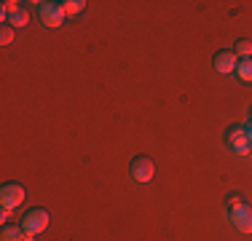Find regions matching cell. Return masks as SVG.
Instances as JSON below:
<instances>
[{"label":"cell","instance_id":"2e32d148","mask_svg":"<svg viewBox=\"0 0 252 241\" xmlns=\"http://www.w3.org/2000/svg\"><path fill=\"white\" fill-rule=\"evenodd\" d=\"M250 120H252V107H250Z\"/></svg>","mask_w":252,"mask_h":241},{"label":"cell","instance_id":"277c9868","mask_svg":"<svg viewBox=\"0 0 252 241\" xmlns=\"http://www.w3.org/2000/svg\"><path fill=\"white\" fill-rule=\"evenodd\" d=\"M22 204H25V188L16 185V182H5L3 190H0V207L14 212L16 207H22Z\"/></svg>","mask_w":252,"mask_h":241},{"label":"cell","instance_id":"8fae6325","mask_svg":"<svg viewBox=\"0 0 252 241\" xmlns=\"http://www.w3.org/2000/svg\"><path fill=\"white\" fill-rule=\"evenodd\" d=\"M59 5H62L64 16H75V14H81V11L86 8V3H83V0H64V3H59Z\"/></svg>","mask_w":252,"mask_h":241},{"label":"cell","instance_id":"3957f363","mask_svg":"<svg viewBox=\"0 0 252 241\" xmlns=\"http://www.w3.org/2000/svg\"><path fill=\"white\" fill-rule=\"evenodd\" d=\"M38 19L43 27L57 30V27H62V22H64V11L59 3H38Z\"/></svg>","mask_w":252,"mask_h":241},{"label":"cell","instance_id":"7a4b0ae2","mask_svg":"<svg viewBox=\"0 0 252 241\" xmlns=\"http://www.w3.org/2000/svg\"><path fill=\"white\" fill-rule=\"evenodd\" d=\"M49 220H51V214L46 212V209H38V207H35V209H30V212L22 217L19 225L25 228L27 236H32V239H35L38 233H43L46 228H49Z\"/></svg>","mask_w":252,"mask_h":241},{"label":"cell","instance_id":"5b68a950","mask_svg":"<svg viewBox=\"0 0 252 241\" xmlns=\"http://www.w3.org/2000/svg\"><path fill=\"white\" fill-rule=\"evenodd\" d=\"M129 174L137 180V182H151L153 174H156V164L148 158V155H137V158L131 161V166H129Z\"/></svg>","mask_w":252,"mask_h":241},{"label":"cell","instance_id":"9a60e30c","mask_svg":"<svg viewBox=\"0 0 252 241\" xmlns=\"http://www.w3.org/2000/svg\"><path fill=\"white\" fill-rule=\"evenodd\" d=\"M8 217H11V209H3V212H0V220H3V222L8 220Z\"/></svg>","mask_w":252,"mask_h":241},{"label":"cell","instance_id":"8992f818","mask_svg":"<svg viewBox=\"0 0 252 241\" xmlns=\"http://www.w3.org/2000/svg\"><path fill=\"white\" fill-rule=\"evenodd\" d=\"M225 142H228V148H231L233 153H239V155L250 153V140H247L244 126H231V129L225 131Z\"/></svg>","mask_w":252,"mask_h":241},{"label":"cell","instance_id":"ba28073f","mask_svg":"<svg viewBox=\"0 0 252 241\" xmlns=\"http://www.w3.org/2000/svg\"><path fill=\"white\" fill-rule=\"evenodd\" d=\"M0 239H3V241H27V233H25V228H22V225H8V222H5Z\"/></svg>","mask_w":252,"mask_h":241},{"label":"cell","instance_id":"7c38bea8","mask_svg":"<svg viewBox=\"0 0 252 241\" xmlns=\"http://www.w3.org/2000/svg\"><path fill=\"white\" fill-rule=\"evenodd\" d=\"M233 54H236V57H242V59H250V57H252V40H247V38L236 40V46H233Z\"/></svg>","mask_w":252,"mask_h":241},{"label":"cell","instance_id":"30bf717a","mask_svg":"<svg viewBox=\"0 0 252 241\" xmlns=\"http://www.w3.org/2000/svg\"><path fill=\"white\" fill-rule=\"evenodd\" d=\"M27 24H30V14H27V8H19V11H14V14L8 16V27H14V30L27 27Z\"/></svg>","mask_w":252,"mask_h":241},{"label":"cell","instance_id":"5bb4252c","mask_svg":"<svg viewBox=\"0 0 252 241\" xmlns=\"http://www.w3.org/2000/svg\"><path fill=\"white\" fill-rule=\"evenodd\" d=\"M244 131H247V140H250V145H252V120H250L247 126H244Z\"/></svg>","mask_w":252,"mask_h":241},{"label":"cell","instance_id":"6da1fadb","mask_svg":"<svg viewBox=\"0 0 252 241\" xmlns=\"http://www.w3.org/2000/svg\"><path fill=\"white\" fill-rule=\"evenodd\" d=\"M228 212H231V222H233V228H236V231L252 233V209L236 196V193H233V196H228Z\"/></svg>","mask_w":252,"mask_h":241},{"label":"cell","instance_id":"9c48e42d","mask_svg":"<svg viewBox=\"0 0 252 241\" xmlns=\"http://www.w3.org/2000/svg\"><path fill=\"white\" fill-rule=\"evenodd\" d=\"M236 78L242 83H252V57L250 59H239L236 64Z\"/></svg>","mask_w":252,"mask_h":241},{"label":"cell","instance_id":"4fadbf2b","mask_svg":"<svg viewBox=\"0 0 252 241\" xmlns=\"http://www.w3.org/2000/svg\"><path fill=\"white\" fill-rule=\"evenodd\" d=\"M11 40H14V27H8V24H5L3 32H0V46H8Z\"/></svg>","mask_w":252,"mask_h":241},{"label":"cell","instance_id":"52a82bcc","mask_svg":"<svg viewBox=\"0 0 252 241\" xmlns=\"http://www.w3.org/2000/svg\"><path fill=\"white\" fill-rule=\"evenodd\" d=\"M236 64H239V57L233 54V48H225V51H218L215 54V70L228 75V72H236Z\"/></svg>","mask_w":252,"mask_h":241}]
</instances>
